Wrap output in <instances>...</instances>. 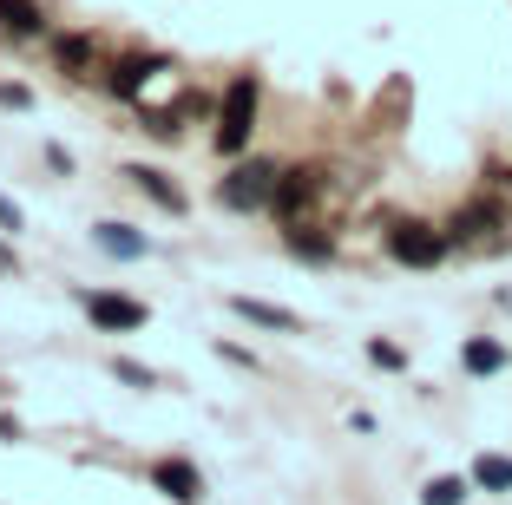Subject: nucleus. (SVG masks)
<instances>
[{"instance_id":"39448f33","label":"nucleus","mask_w":512,"mask_h":505,"mask_svg":"<svg viewBox=\"0 0 512 505\" xmlns=\"http://www.w3.org/2000/svg\"><path fill=\"white\" fill-rule=\"evenodd\" d=\"M86 315H92V328H106V335L145 328V302H132V296H86Z\"/></svg>"},{"instance_id":"423d86ee","label":"nucleus","mask_w":512,"mask_h":505,"mask_svg":"<svg viewBox=\"0 0 512 505\" xmlns=\"http://www.w3.org/2000/svg\"><path fill=\"white\" fill-rule=\"evenodd\" d=\"M158 492H171L178 505H197L204 499V473L191 460H158Z\"/></svg>"},{"instance_id":"6ab92c4d","label":"nucleus","mask_w":512,"mask_h":505,"mask_svg":"<svg viewBox=\"0 0 512 505\" xmlns=\"http://www.w3.org/2000/svg\"><path fill=\"white\" fill-rule=\"evenodd\" d=\"M0 230H20V204H7V197H0Z\"/></svg>"},{"instance_id":"f03ea898","label":"nucleus","mask_w":512,"mask_h":505,"mask_svg":"<svg viewBox=\"0 0 512 505\" xmlns=\"http://www.w3.org/2000/svg\"><path fill=\"white\" fill-rule=\"evenodd\" d=\"M276 184H283V171L263 164V158H250V164H237V171L217 184V197H224L230 210H263V204H276Z\"/></svg>"},{"instance_id":"1a4fd4ad","label":"nucleus","mask_w":512,"mask_h":505,"mask_svg":"<svg viewBox=\"0 0 512 505\" xmlns=\"http://www.w3.org/2000/svg\"><path fill=\"white\" fill-rule=\"evenodd\" d=\"M40 33V7L33 0H0V40H33Z\"/></svg>"},{"instance_id":"9d476101","label":"nucleus","mask_w":512,"mask_h":505,"mask_svg":"<svg viewBox=\"0 0 512 505\" xmlns=\"http://www.w3.org/2000/svg\"><path fill=\"white\" fill-rule=\"evenodd\" d=\"M92 243H99L106 256H125V263H132V256H145V237H138L132 223H99V230H92Z\"/></svg>"},{"instance_id":"20e7f679","label":"nucleus","mask_w":512,"mask_h":505,"mask_svg":"<svg viewBox=\"0 0 512 505\" xmlns=\"http://www.w3.org/2000/svg\"><path fill=\"white\" fill-rule=\"evenodd\" d=\"M316 197H322V171L316 164H302V171H283V184H276V217L283 223H302L309 210H316Z\"/></svg>"},{"instance_id":"dca6fc26","label":"nucleus","mask_w":512,"mask_h":505,"mask_svg":"<svg viewBox=\"0 0 512 505\" xmlns=\"http://www.w3.org/2000/svg\"><path fill=\"white\" fill-rule=\"evenodd\" d=\"M60 66L66 73H86L92 66V40H60Z\"/></svg>"},{"instance_id":"f257e3e1","label":"nucleus","mask_w":512,"mask_h":505,"mask_svg":"<svg viewBox=\"0 0 512 505\" xmlns=\"http://www.w3.org/2000/svg\"><path fill=\"white\" fill-rule=\"evenodd\" d=\"M250 132H256V79L243 73L237 86L224 92V112H217V151L237 158V151L250 145Z\"/></svg>"},{"instance_id":"2eb2a0df","label":"nucleus","mask_w":512,"mask_h":505,"mask_svg":"<svg viewBox=\"0 0 512 505\" xmlns=\"http://www.w3.org/2000/svg\"><path fill=\"white\" fill-rule=\"evenodd\" d=\"M421 499H427V505H460V499H467V479H453V473H447V479H434Z\"/></svg>"},{"instance_id":"f3484780","label":"nucleus","mask_w":512,"mask_h":505,"mask_svg":"<svg viewBox=\"0 0 512 505\" xmlns=\"http://www.w3.org/2000/svg\"><path fill=\"white\" fill-rule=\"evenodd\" d=\"M112 374H119V381H132V387H151V381H158L145 361H112Z\"/></svg>"},{"instance_id":"a211bd4d","label":"nucleus","mask_w":512,"mask_h":505,"mask_svg":"<svg viewBox=\"0 0 512 505\" xmlns=\"http://www.w3.org/2000/svg\"><path fill=\"white\" fill-rule=\"evenodd\" d=\"M368 361H375V368H407V355L394 342H368Z\"/></svg>"},{"instance_id":"9b49d317","label":"nucleus","mask_w":512,"mask_h":505,"mask_svg":"<svg viewBox=\"0 0 512 505\" xmlns=\"http://www.w3.org/2000/svg\"><path fill=\"white\" fill-rule=\"evenodd\" d=\"M125 178H132V184H138V191H145V197H158V204H165V210H184V191H178V184L165 178V171H151V164H132Z\"/></svg>"},{"instance_id":"6e6552de","label":"nucleus","mask_w":512,"mask_h":505,"mask_svg":"<svg viewBox=\"0 0 512 505\" xmlns=\"http://www.w3.org/2000/svg\"><path fill=\"white\" fill-rule=\"evenodd\" d=\"M493 223H506V210H499V204H467L460 217L447 223V243H473L480 230H493Z\"/></svg>"},{"instance_id":"ddd939ff","label":"nucleus","mask_w":512,"mask_h":505,"mask_svg":"<svg viewBox=\"0 0 512 505\" xmlns=\"http://www.w3.org/2000/svg\"><path fill=\"white\" fill-rule=\"evenodd\" d=\"M230 309H237L243 322H256V328H296V315H289V309H276V302H250V296H237Z\"/></svg>"},{"instance_id":"4468645a","label":"nucleus","mask_w":512,"mask_h":505,"mask_svg":"<svg viewBox=\"0 0 512 505\" xmlns=\"http://www.w3.org/2000/svg\"><path fill=\"white\" fill-rule=\"evenodd\" d=\"M460 361H467V374H499V368H506V348H499V342H467Z\"/></svg>"},{"instance_id":"f8f14e48","label":"nucleus","mask_w":512,"mask_h":505,"mask_svg":"<svg viewBox=\"0 0 512 505\" xmlns=\"http://www.w3.org/2000/svg\"><path fill=\"white\" fill-rule=\"evenodd\" d=\"M473 486L512 492V460H506V453H480V460H473Z\"/></svg>"},{"instance_id":"7ed1b4c3","label":"nucleus","mask_w":512,"mask_h":505,"mask_svg":"<svg viewBox=\"0 0 512 505\" xmlns=\"http://www.w3.org/2000/svg\"><path fill=\"white\" fill-rule=\"evenodd\" d=\"M388 256H394V263H407V269H434L440 256H447V237H440L434 223H421V217H401L388 230Z\"/></svg>"},{"instance_id":"0eeeda50","label":"nucleus","mask_w":512,"mask_h":505,"mask_svg":"<svg viewBox=\"0 0 512 505\" xmlns=\"http://www.w3.org/2000/svg\"><path fill=\"white\" fill-rule=\"evenodd\" d=\"M151 73H165V60H151V53H132V60H119V66L106 73V86L119 92V99H138Z\"/></svg>"}]
</instances>
